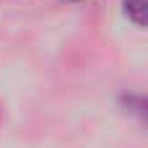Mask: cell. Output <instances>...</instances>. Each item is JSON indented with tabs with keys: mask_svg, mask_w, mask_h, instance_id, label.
Masks as SVG:
<instances>
[{
	"mask_svg": "<svg viewBox=\"0 0 148 148\" xmlns=\"http://www.w3.org/2000/svg\"><path fill=\"white\" fill-rule=\"evenodd\" d=\"M125 10H133V21L143 26V13H146V0H125Z\"/></svg>",
	"mask_w": 148,
	"mask_h": 148,
	"instance_id": "1",
	"label": "cell"
}]
</instances>
